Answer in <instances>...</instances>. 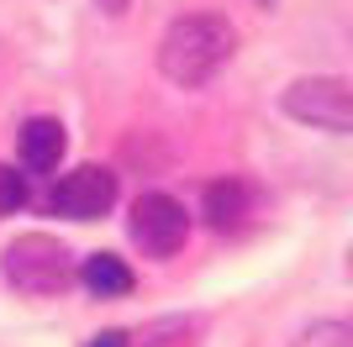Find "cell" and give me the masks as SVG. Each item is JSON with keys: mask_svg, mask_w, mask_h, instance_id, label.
Wrapping results in <instances>:
<instances>
[{"mask_svg": "<svg viewBox=\"0 0 353 347\" xmlns=\"http://www.w3.org/2000/svg\"><path fill=\"white\" fill-rule=\"evenodd\" d=\"M253 205H259V195H253V185H248V179H237V174H227V179L206 185V195H201L206 227H216V231H237V227H248Z\"/></svg>", "mask_w": 353, "mask_h": 347, "instance_id": "6", "label": "cell"}, {"mask_svg": "<svg viewBox=\"0 0 353 347\" xmlns=\"http://www.w3.org/2000/svg\"><path fill=\"white\" fill-rule=\"evenodd\" d=\"M259 6H274V0H259Z\"/></svg>", "mask_w": 353, "mask_h": 347, "instance_id": "13", "label": "cell"}, {"mask_svg": "<svg viewBox=\"0 0 353 347\" xmlns=\"http://www.w3.org/2000/svg\"><path fill=\"white\" fill-rule=\"evenodd\" d=\"M16 153H21V163L32 174H53L59 158H63V127L53 116H32L27 127H21V137H16Z\"/></svg>", "mask_w": 353, "mask_h": 347, "instance_id": "7", "label": "cell"}, {"mask_svg": "<svg viewBox=\"0 0 353 347\" xmlns=\"http://www.w3.org/2000/svg\"><path fill=\"white\" fill-rule=\"evenodd\" d=\"M127 231H132V242L143 247L148 258H174L179 247H185V237H190V216H185V205L174 195L148 189L127 211Z\"/></svg>", "mask_w": 353, "mask_h": 347, "instance_id": "4", "label": "cell"}, {"mask_svg": "<svg viewBox=\"0 0 353 347\" xmlns=\"http://www.w3.org/2000/svg\"><path fill=\"white\" fill-rule=\"evenodd\" d=\"M348 274H353V242H348Z\"/></svg>", "mask_w": 353, "mask_h": 347, "instance_id": "12", "label": "cell"}, {"mask_svg": "<svg viewBox=\"0 0 353 347\" xmlns=\"http://www.w3.org/2000/svg\"><path fill=\"white\" fill-rule=\"evenodd\" d=\"M0 274L11 279V289L21 295H63V289L79 279L74 269V253L59 242V237H48V231H27V237H16L6 253H0Z\"/></svg>", "mask_w": 353, "mask_h": 347, "instance_id": "2", "label": "cell"}, {"mask_svg": "<svg viewBox=\"0 0 353 347\" xmlns=\"http://www.w3.org/2000/svg\"><path fill=\"white\" fill-rule=\"evenodd\" d=\"M79 279H85V289H95V295H127V289H132V269H127V258H117V253H90Z\"/></svg>", "mask_w": 353, "mask_h": 347, "instance_id": "8", "label": "cell"}, {"mask_svg": "<svg viewBox=\"0 0 353 347\" xmlns=\"http://www.w3.org/2000/svg\"><path fill=\"white\" fill-rule=\"evenodd\" d=\"M48 205L69 221H101L111 216V205H117V174L105 169V163H79L74 174H63Z\"/></svg>", "mask_w": 353, "mask_h": 347, "instance_id": "5", "label": "cell"}, {"mask_svg": "<svg viewBox=\"0 0 353 347\" xmlns=\"http://www.w3.org/2000/svg\"><path fill=\"white\" fill-rule=\"evenodd\" d=\"M95 347H127V337H117V332H111V337H101Z\"/></svg>", "mask_w": 353, "mask_h": 347, "instance_id": "11", "label": "cell"}, {"mask_svg": "<svg viewBox=\"0 0 353 347\" xmlns=\"http://www.w3.org/2000/svg\"><path fill=\"white\" fill-rule=\"evenodd\" d=\"M290 347H353V316H322V321H311Z\"/></svg>", "mask_w": 353, "mask_h": 347, "instance_id": "9", "label": "cell"}, {"mask_svg": "<svg viewBox=\"0 0 353 347\" xmlns=\"http://www.w3.org/2000/svg\"><path fill=\"white\" fill-rule=\"evenodd\" d=\"M232 53H237L232 21L216 11H195L169 21V32L159 37V74L179 90H201L206 79H216L227 69Z\"/></svg>", "mask_w": 353, "mask_h": 347, "instance_id": "1", "label": "cell"}, {"mask_svg": "<svg viewBox=\"0 0 353 347\" xmlns=\"http://www.w3.org/2000/svg\"><path fill=\"white\" fill-rule=\"evenodd\" d=\"M27 205V179L11 169V163H0V216H11Z\"/></svg>", "mask_w": 353, "mask_h": 347, "instance_id": "10", "label": "cell"}, {"mask_svg": "<svg viewBox=\"0 0 353 347\" xmlns=\"http://www.w3.org/2000/svg\"><path fill=\"white\" fill-rule=\"evenodd\" d=\"M280 111L290 116V121H301V127H311V132H338V137H348L353 132V79L306 74V79L285 85Z\"/></svg>", "mask_w": 353, "mask_h": 347, "instance_id": "3", "label": "cell"}]
</instances>
